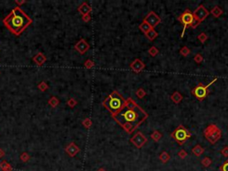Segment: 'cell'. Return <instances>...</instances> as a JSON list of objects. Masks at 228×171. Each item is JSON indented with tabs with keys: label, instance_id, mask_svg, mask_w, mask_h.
<instances>
[{
	"label": "cell",
	"instance_id": "obj_36",
	"mask_svg": "<svg viewBox=\"0 0 228 171\" xmlns=\"http://www.w3.org/2000/svg\"><path fill=\"white\" fill-rule=\"evenodd\" d=\"M177 155H178V157L180 159H182V160H184V159H185L187 157V152H185L184 150H180L179 152H178V153H177Z\"/></svg>",
	"mask_w": 228,
	"mask_h": 171
},
{
	"label": "cell",
	"instance_id": "obj_25",
	"mask_svg": "<svg viewBox=\"0 0 228 171\" xmlns=\"http://www.w3.org/2000/svg\"><path fill=\"white\" fill-rule=\"evenodd\" d=\"M179 54H181V55H183V56H184V57H186V56H188L190 54H191V50H190V48L189 47H183L180 50H179Z\"/></svg>",
	"mask_w": 228,
	"mask_h": 171
},
{
	"label": "cell",
	"instance_id": "obj_34",
	"mask_svg": "<svg viewBox=\"0 0 228 171\" xmlns=\"http://www.w3.org/2000/svg\"><path fill=\"white\" fill-rule=\"evenodd\" d=\"M93 122L92 120L89 119V118H87V119H85L83 121H82V125L86 127V128H90L91 126H92Z\"/></svg>",
	"mask_w": 228,
	"mask_h": 171
},
{
	"label": "cell",
	"instance_id": "obj_38",
	"mask_svg": "<svg viewBox=\"0 0 228 171\" xmlns=\"http://www.w3.org/2000/svg\"><path fill=\"white\" fill-rule=\"evenodd\" d=\"M221 154L224 157H228V146H225L221 151H220Z\"/></svg>",
	"mask_w": 228,
	"mask_h": 171
},
{
	"label": "cell",
	"instance_id": "obj_22",
	"mask_svg": "<svg viewBox=\"0 0 228 171\" xmlns=\"http://www.w3.org/2000/svg\"><path fill=\"white\" fill-rule=\"evenodd\" d=\"M60 104V100L57 98L56 96H52L49 100H48V104L52 107V108H55L57 105H59Z\"/></svg>",
	"mask_w": 228,
	"mask_h": 171
},
{
	"label": "cell",
	"instance_id": "obj_13",
	"mask_svg": "<svg viewBox=\"0 0 228 171\" xmlns=\"http://www.w3.org/2000/svg\"><path fill=\"white\" fill-rule=\"evenodd\" d=\"M79 151H80L79 147L76 145V144L74 142H70V144L65 147V152L70 157H75L79 152Z\"/></svg>",
	"mask_w": 228,
	"mask_h": 171
},
{
	"label": "cell",
	"instance_id": "obj_39",
	"mask_svg": "<svg viewBox=\"0 0 228 171\" xmlns=\"http://www.w3.org/2000/svg\"><path fill=\"white\" fill-rule=\"evenodd\" d=\"M200 24H201V22H200L199 21H197L196 19H194V20H193V23L191 24V26H190V27H191L192 28H196V27H198Z\"/></svg>",
	"mask_w": 228,
	"mask_h": 171
},
{
	"label": "cell",
	"instance_id": "obj_32",
	"mask_svg": "<svg viewBox=\"0 0 228 171\" xmlns=\"http://www.w3.org/2000/svg\"><path fill=\"white\" fill-rule=\"evenodd\" d=\"M193 60L196 63H202L203 62L204 58L201 54H196L193 57Z\"/></svg>",
	"mask_w": 228,
	"mask_h": 171
},
{
	"label": "cell",
	"instance_id": "obj_19",
	"mask_svg": "<svg viewBox=\"0 0 228 171\" xmlns=\"http://www.w3.org/2000/svg\"><path fill=\"white\" fill-rule=\"evenodd\" d=\"M139 28L140 30L144 32L145 34H146V33H148L151 30H152V27L147 23V22H142L140 25H139Z\"/></svg>",
	"mask_w": 228,
	"mask_h": 171
},
{
	"label": "cell",
	"instance_id": "obj_5",
	"mask_svg": "<svg viewBox=\"0 0 228 171\" xmlns=\"http://www.w3.org/2000/svg\"><path fill=\"white\" fill-rule=\"evenodd\" d=\"M171 137H172L178 145H183L191 137V133L187 128H185L183 125H179L176 129L171 133Z\"/></svg>",
	"mask_w": 228,
	"mask_h": 171
},
{
	"label": "cell",
	"instance_id": "obj_20",
	"mask_svg": "<svg viewBox=\"0 0 228 171\" xmlns=\"http://www.w3.org/2000/svg\"><path fill=\"white\" fill-rule=\"evenodd\" d=\"M159 159H160V161L163 163V164H165V163H167L169 160H170V155H169V153H168L167 152H162L161 154H160V157H159Z\"/></svg>",
	"mask_w": 228,
	"mask_h": 171
},
{
	"label": "cell",
	"instance_id": "obj_35",
	"mask_svg": "<svg viewBox=\"0 0 228 171\" xmlns=\"http://www.w3.org/2000/svg\"><path fill=\"white\" fill-rule=\"evenodd\" d=\"M67 104L70 108H74L78 104V102L76 101V99H74V98H70L68 100V102H67Z\"/></svg>",
	"mask_w": 228,
	"mask_h": 171
},
{
	"label": "cell",
	"instance_id": "obj_1",
	"mask_svg": "<svg viewBox=\"0 0 228 171\" xmlns=\"http://www.w3.org/2000/svg\"><path fill=\"white\" fill-rule=\"evenodd\" d=\"M112 118L127 133L132 134L148 118V114L132 98H127L121 111Z\"/></svg>",
	"mask_w": 228,
	"mask_h": 171
},
{
	"label": "cell",
	"instance_id": "obj_10",
	"mask_svg": "<svg viewBox=\"0 0 228 171\" xmlns=\"http://www.w3.org/2000/svg\"><path fill=\"white\" fill-rule=\"evenodd\" d=\"M193 13L194 19H196V20L199 21L200 22H203V21L209 16V11H208V10L205 8V6H202V5H200V6L195 9V11H194Z\"/></svg>",
	"mask_w": 228,
	"mask_h": 171
},
{
	"label": "cell",
	"instance_id": "obj_24",
	"mask_svg": "<svg viewBox=\"0 0 228 171\" xmlns=\"http://www.w3.org/2000/svg\"><path fill=\"white\" fill-rule=\"evenodd\" d=\"M162 137L161 133H160L158 130H155L152 133L151 135V138L154 141V142H159L161 140V138Z\"/></svg>",
	"mask_w": 228,
	"mask_h": 171
},
{
	"label": "cell",
	"instance_id": "obj_17",
	"mask_svg": "<svg viewBox=\"0 0 228 171\" xmlns=\"http://www.w3.org/2000/svg\"><path fill=\"white\" fill-rule=\"evenodd\" d=\"M210 13H211V14L212 15L215 17V18H218V17H220L221 16V14L223 13V10L219 7V6H214L213 8H212V10L210 11Z\"/></svg>",
	"mask_w": 228,
	"mask_h": 171
},
{
	"label": "cell",
	"instance_id": "obj_26",
	"mask_svg": "<svg viewBox=\"0 0 228 171\" xmlns=\"http://www.w3.org/2000/svg\"><path fill=\"white\" fill-rule=\"evenodd\" d=\"M48 88H49V86L47 84V82H45V81H42V82H40L38 85V88L41 91V92H45V91H47V89H48Z\"/></svg>",
	"mask_w": 228,
	"mask_h": 171
},
{
	"label": "cell",
	"instance_id": "obj_2",
	"mask_svg": "<svg viewBox=\"0 0 228 171\" xmlns=\"http://www.w3.org/2000/svg\"><path fill=\"white\" fill-rule=\"evenodd\" d=\"M4 25L15 36H20L27 27L32 23V19L18 6L13 8L8 15L3 20Z\"/></svg>",
	"mask_w": 228,
	"mask_h": 171
},
{
	"label": "cell",
	"instance_id": "obj_7",
	"mask_svg": "<svg viewBox=\"0 0 228 171\" xmlns=\"http://www.w3.org/2000/svg\"><path fill=\"white\" fill-rule=\"evenodd\" d=\"M194 20V17H193V13L189 10V9H186L185 10L181 15L178 17V21L184 25V28H183V31L181 33V38L184 37V32H185V30L187 28V27H190L191 24L193 23Z\"/></svg>",
	"mask_w": 228,
	"mask_h": 171
},
{
	"label": "cell",
	"instance_id": "obj_40",
	"mask_svg": "<svg viewBox=\"0 0 228 171\" xmlns=\"http://www.w3.org/2000/svg\"><path fill=\"white\" fill-rule=\"evenodd\" d=\"M82 20H83V22H90V20H91L90 14H87V15H83V16H82Z\"/></svg>",
	"mask_w": 228,
	"mask_h": 171
},
{
	"label": "cell",
	"instance_id": "obj_18",
	"mask_svg": "<svg viewBox=\"0 0 228 171\" xmlns=\"http://www.w3.org/2000/svg\"><path fill=\"white\" fill-rule=\"evenodd\" d=\"M192 152H193L195 156L199 157V156H201V155L204 152V148H202L200 145H195V146L192 149Z\"/></svg>",
	"mask_w": 228,
	"mask_h": 171
},
{
	"label": "cell",
	"instance_id": "obj_4",
	"mask_svg": "<svg viewBox=\"0 0 228 171\" xmlns=\"http://www.w3.org/2000/svg\"><path fill=\"white\" fill-rule=\"evenodd\" d=\"M203 134L211 145H215L222 136V131L216 124L209 125L204 129Z\"/></svg>",
	"mask_w": 228,
	"mask_h": 171
},
{
	"label": "cell",
	"instance_id": "obj_15",
	"mask_svg": "<svg viewBox=\"0 0 228 171\" xmlns=\"http://www.w3.org/2000/svg\"><path fill=\"white\" fill-rule=\"evenodd\" d=\"M33 62L38 65V66H42L47 61V56L43 53H38L34 57H33Z\"/></svg>",
	"mask_w": 228,
	"mask_h": 171
},
{
	"label": "cell",
	"instance_id": "obj_21",
	"mask_svg": "<svg viewBox=\"0 0 228 171\" xmlns=\"http://www.w3.org/2000/svg\"><path fill=\"white\" fill-rule=\"evenodd\" d=\"M0 168L3 171H13V167L6 161H2L0 162Z\"/></svg>",
	"mask_w": 228,
	"mask_h": 171
},
{
	"label": "cell",
	"instance_id": "obj_11",
	"mask_svg": "<svg viewBox=\"0 0 228 171\" xmlns=\"http://www.w3.org/2000/svg\"><path fill=\"white\" fill-rule=\"evenodd\" d=\"M74 48H75V50H76L77 52H79L80 54H86V53H87V52L89 50L90 46H89V44L88 43L87 40L84 39V38H81L80 40H79V41L76 43V44H75Z\"/></svg>",
	"mask_w": 228,
	"mask_h": 171
},
{
	"label": "cell",
	"instance_id": "obj_23",
	"mask_svg": "<svg viewBox=\"0 0 228 171\" xmlns=\"http://www.w3.org/2000/svg\"><path fill=\"white\" fill-rule=\"evenodd\" d=\"M145 36H146V38H147L149 40L152 41V40H154L157 37H158V32H157V31L154 30V28H152V30H151L148 33L145 34Z\"/></svg>",
	"mask_w": 228,
	"mask_h": 171
},
{
	"label": "cell",
	"instance_id": "obj_33",
	"mask_svg": "<svg viewBox=\"0 0 228 171\" xmlns=\"http://www.w3.org/2000/svg\"><path fill=\"white\" fill-rule=\"evenodd\" d=\"M84 66H85L86 69L90 70V69H92V68L95 66V63H94L91 59H88L87 61L84 63Z\"/></svg>",
	"mask_w": 228,
	"mask_h": 171
},
{
	"label": "cell",
	"instance_id": "obj_29",
	"mask_svg": "<svg viewBox=\"0 0 228 171\" xmlns=\"http://www.w3.org/2000/svg\"><path fill=\"white\" fill-rule=\"evenodd\" d=\"M148 53H149V54H150L151 56L154 57V56H156V55L159 54V49L157 48L156 47L153 46V47H151L149 48Z\"/></svg>",
	"mask_w": 228,
	"mask_h": 171
},
{
	"label": "cell",
	"instance_id": "obj_16",
	"mask_svg": "<svg viewBox=\"0 0 228 171\" xmlns=\"http://www.w3.org/2000/svg\"><path fill=\"white\" fill-rule=\"evenodd\" d=\"M170 99H171V101H172L174 104H178L182 102V100H183V95H181L180 92L178 91H175L172 95H170Z\"/></svg>",
	"mask_w": 228,
	"mask_h": 171
},
{
	"label": "cell",
	"instance_id": "obj_42",
	"mask_svg": "<svg viewBox=\"0 0 228 171\" xmlns=\"http://www.w3.org/2000/svg\"><path fill=\"white\" fill-rule=\"evenodd\" d=\"M5 155H6V152H5V151H4L3 149H1V148H0V159H1V158H3V157H5Z\"/></svg>",
	"mask_w": 228,
	"mask_h": 171
},
{
	"label": "cell",
	"instance_id": "obj_28",
	"mask_svg": "<svg viewBox=\"0 0 228 171\" xmlns=\"http://www.w3.org/2000/svg\"><path fill=\"white\" fill-rule=\"evenodd\" d=\"M136 96H137L139 99H142V98H144V97L146 95V92L145 91L144 88H138V89L136 90Z\"/></svg>",
	"mask_w": 228,
	"mask_h": 171
},
{
	"label": "cell",
	"instance_id": "obj_30",
	"mask_svg": "<svg viewBox=\"0 0 228 171\" xmlns=\"http://www.w3.org/2000/svg\"><path fill=\"white\" fill-rule=\"evenodd\" d=\"M198 40L202 43V44H204V43L208 40V35L205 32H202L200 33L198 36Z\"/></svg>",
	"mask_w": 228,
	"mask_h": 171
},
{
	"label": "cell",
	"instance_id": "obj_14",
	"mask_svg": "<svg viewBox=\"0 0 228 171\" xmlns=\"http://www.w3.org/2000/svg\"><path fill=\"white\" fill-rule=\"evenodd\" d=\"M78 11L79 13L81 14V15H87V14H90V13L92 12V7L87 3V2H83L79 7H78Z\"/></svg>",
	"mask_w": 228,
	"mask_h": 171
},
{
	"label": "cell",
	"instance_id": "obj_9",
	"mask_svg": "<svg viewBox=\"0 0 228 171\" xmlns=\"http://www.w3.org/2000/svg\"><path fill=\"white\" fill-rule=\"evenodd\" d=\"M144 22H147L153 28L161 22V19L156 13H154L153 11H151L146 14V16L144 19Z\"/></svg>",
	"mask_w": 228,
	"mask_h": 171
},
{
	"label": "cell",
	"instance_id": "obj_41",
	"mask_svg": "<svg viewBox=\"0 0 228 171\" xmlns=\"http://www.w3.org/2000/svg\"><path fill=\"white\" fill-rule=\"evenodd\" d=\"M14 3L17 5L18 7H20L21 6H22L23 4L26 3V0H22V1H21V0H15V1H14Z\"/></svg>",
	"mask_w": 228,
	"mask_h": 171
},
{
	"label": "cell",
	"instance_id": "obj_37",
	"mask_svg": "<svg viewBox=\"0 0 228 171\" xmlns=\"http://www.w3.org/2000/svg\"><path fill=\"white\" fill-rule=\"evenodd\" d=\"M219 170H220V171H228V161H225V162L223 163V165L220 166Z\"/></svg>",
	"mask_w": 228,
	"mask_h": 171
},
{
	"label": "cell",
	"instance_id": "obj_3",
	"mask_svg": "<svg viewBox=\"0 0 228 171\" xmlns=\"http://www.w3.org/2000/svg\"><path fill=\"white\" fill-rule=\"evenodd\" d=\"M125 104L126 100L118 91H113L111 93V95L103 102V105L111 113L112 116L120 112Z\"/></svg>",
	"mask_w": 228,
	"mask_h": 171
},
{
	"label": "cell",
	"instance_id": "obj_27",
	"mask_svg": "<svg viewBox=\"0 0 228 171\" xmlns=\"http://www.w3.org/2000/svg\"><path fill=\"white\" fill-rule=\"evenodd\" d=\"M202 165L205 168H209L211 164H212V160L209 158V157H205L202 160Z\"/></svg>",
	"mask_w": 228,
	"mask_h": 171
},
{
	"label": "cell",
	"instance_id": "obj_31",
	"mask_svg": "<svg viewBox=\"0 0 228 171\" xmlns=\"http://www.w3.org/2000/svg\"><path fill=\"white\" fill-rule=\"evenodd\" d=\"M20 159H21V161H22V162H28V161H30V159H31V156L28 155V153H27L26 152H22V153L21 154Z\"/></svg>",
	"mask_w": 228,
	"mask_h": 171
},
{
	"label": "cell",
	"instance_id": "obj_12",
	"mask_svg": "<svg viewBox=\"0 0 228 171\" xmlns=\"http://www.w3.org/2000/svg\"><path fill=\"white\" fill-rule=\"evenodd\" d=\"M130 68L132 69V70L136 73H140L141 71L145 68V63L142 62L140 59H135L134 62L131 63L130 64Z\"/></svg>",
	"mask_w": 228,
	"mask_h": 171
},
{
	"label": "cell",
	"instance_id": "obj_8",
	"mask_svg": "<svg viewBox=\"0 0 228 171\" xmlns=\"http://www.w3.org/2000/svg\"><path fill=\"white\" fill-rule=\"evenodd\" d=\"M130 142L136 148H142L148 142V139L144 134L139 131L130 138Z\"/></svg>",
	"mask_w": 228,
	"mask_h": 171
},
{
	"label": "cell",
	"instance_id": "obj_6",
	"mask_svg": "<svg viewBox=\"0 0 228 171\" xmlns=\"http://www.w3.org/2000/svg\"><path fill=\"white\" fill-rule=\"evenodd\" d=\"M218 80V78H215L211 82H209L208 85H204L203 83H198V85L192 90V95L197 98L199 101H203V100L208 96L209 95V88L212 84H214Z\"/></svg>",
	"mask_w": 228,
	"mask_h": 171
},
{
	"label": "cell",
	"instance_id": "obj_43",
	"mask_svg": "<svg viewBox=\"0 0 228 171\" xmlns=\"http://www.w3.org/2000/svg\"><path fill=\"white\" fill-rule=\"evenodd\" d=\"M97 171H106V170H105L104 168H99V169H98Z\"/></svg>",
	"mask_w": 228,
	"mask_h": 171
}]
</instances>
